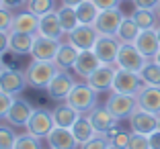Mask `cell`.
<instances>
[{"mask_svg": "<svg viewBox=\"0 0 160 149\" xmlns=\"http://www.w3.org/2000/svg\"><path fill=\"white\" fill-rule=\"evenodd\" d=\"M25 78L27 84L35 90H45L49 86V82L53 80V76L60 72L53 61H43V59H31V63L25 68Z\"/></svg>", "mask_w": 160, "mask_h": 149, "instance_id": "obj_1", "label": "cell"}, {"mask_svg": "<svg viewBox=\"0 0 160 149\" xmlns=\"http://www.w3.org/2000/svg\"><path fill=\"white\" fill-rule=\"evenodd\" d=\"M97 90H92L86 82H76V86L72 88V92L68 94V98L64 102H68L72 108L80 112V114H88L94 106H97Z\"/></svg>", "mask_w": 160, "mask_h": 149, "instance_id": "obj_2", "label": "cell"}, {"mask_svg": "<svg viewBox=\"0 0 160 149\" xmlns=\"http://www.w3.org/2000/svg\"><path fill=\"white\" fill-rule=\"evenodd\" d=\"M53 127H56V123H53V112L47 110V108H35L25 129H27V133H31V135L37 137V139H45V137L52 133Z\"/></svg>", "mask_w": 160, "mask_h": 149, "instance_id": "obj_3", "label": "cell"}, {"mask_svg": "<svg viewBox=\"0 0 160 149\" xmlns=\"http://www.w3.org/2000/svg\"><path fill=\"white\" fill-rule=\"evenodd\" d=\"M146 61L148 59L142 55L140 49H138L133 43H121L115 65H117V68H121V70H129V72L140 74V70L146 65Z\"/></svg>", "mask_w": 160, "mask_h": 149, "instance_id": "obj_4", "label": "cell"}, {"mask_svg": "<svg viewBox=\"0 0 160 149\" xmlns=\"http://www.w3.org/2000/svg\"><path fill=\"white\" fill-rule=\"evenodd\" d=\"M105 106L121 121V119H129V114L138 108V98L132 96V94H121V92H113L111 90Z\"/></svg>", "mask_w": 160, "mask_h": 149, "instance_id": "obj_5", "label": "cell"}, {"mask_svg": "<svg viewBox=\"0 0 160 149\" xmlns=\"http://www.w3.org/2000/svg\"><path fill=\"white\" fill-rule=\"evenodd\" d=\"M76 86V80L70 76V72L66 70H60L56 76H53V80L49 82V86H47V96L52 98V100H56V102H64L68 98V94L72 92V88Z\"/></svg>", "mask_w": 160, "mask_h": 149, "instance_id": "obj_6", "label": "cell"}, {"mask_svg": "<svg viewBox=\"0 0 160 149\" xmlns=\"http://www.w3.org/2000/svg\"><path fill=\"white\" fill-rule=\"evenodd\" d=\"M129 127H132V133H142V135H152L156 129H158V114L150 110H144V108L138 106L136 110L129 114Z\"/></svg>", "mask_w": 160, "mask_h": 149, "instance_id": "obj_7", "label": "cell"}, {"mask_svg": "<svg viewBox=\"0 0 160 149\" xmlns=\"http://www.w3.org/2000/svg\"><path fill=\"white\" fill-rule=\"evenodd\" d=\"M144 86H146V84L142 82L140 74L117 68V72H115V80H113V92H121V94H132V96H138V92H140Z\"/></svg>", "mask_w": 160, "mask_h": 149, "instance_id": "obj_8", "label": "cell"}, {"mask_svg": "<svg viewBox=\"0 0 160 149\" xmlns=\"http://www.w3.org/2000/svg\"><path fill=\"white\" fill-rule=\"evenodd\" d=\"M119 47H121V41H119L117 37H113V35H99V39H97V43H94V47H92V51L97 53L101 63L115 65Z\"/></svg>", "mask_w": 160, "mask_h": 149, "instance_id": "obj_9", "label": "cell"}, {"mask_svg": "<svg viewBox=\"0 0 160 149\" xmlns=\"http://www.w3.org/2000/svg\"><path fill=\"white\" fill-rule=\"evenodd\" d=\"M125 19L123 12L119 10V6L115 8H107V10H101L97 21H94V29L99 31V35H117L119 27H121V21Z\"/></svg>", "mask_w": 160, "mask_h": 149, "instance_id": "obj_10", "label": "cell"}, {"mask_svg": "<svg viewBox=\"0 0 160 149\" xmlns=\"http://www.w3.org/2000/svg\"><path fill=\"white\" fill-rule=\"evenodd\" d=\"M25 88H29L25 72L14 70V68H4V70L0 72V90H2V92L19 96Z\"/></svg>", "mask_w": 160, "mask_h": 149, "instance_id": "obj_11", "label": "cell"}, {"mask_svg": "<svg viewBox=\"0 0 160 149\" xmlns=\"http://www.w3.org/2000/svg\"><path fill=\"white\" fill-rule=\"evenodd\" d=\"M115 72H117V65H107L101 63L88 78L84 80L86 84L90 86L97 92H107V90H113V80H115Z\"/></svg>", "mask_w": 160, "mask_h": 149, "instance_id": "obj_12", "label": "cell"}, {"mask_svg": "<svg viewBox=\"0 0 160 149\" xmlns=\"http://www.w3.org/2000/svg\"><path fill=\"white\" fill-rule=\"evenodd\" d=\"M97 39H99V31L94 29V25H78L74 31L68 33V41L74 47H78L80 51L92 49Z\"/></svg>", "mask_w": 160, "mask_h": 149, "instance_id": "obj_13", "label": "cell"}, {"mask_svg": "<svg viewBox=\"0 0 160 149\" xmlns=\"http://www.w3.org/2000/svg\"><path fill=\"white\" fill-rule=\"evenodd\" d=\"M62 41L52 37H43V35H35L33 39V47H31V53L29 55L33 59H43V61H53L58 49H60Z\"/></svg>", "mask_w": 160, "mask_h": 149, "instance_id": "obj_14", "label": "cell"}, {"mask_svg": "<svg viewBox=\"0 0 160 149\" xmlns=\"http://www.w3.org/2000/svg\"><path fill=\"white\" fill-rule=\"evenodd\" d=\"M33 110L35 108L29 104V100H25V98H14V102H12V106H10V110L6 112L4 121L8 123V125H12L14 129H17V127H27Z\"/></svg>", "mask_w": 160, "mask_h": 149, "instance_id": "obj_15", "label": "cell"}, {"mask_svg": "<svg viewBox=\"0 0 160 149\" xmlns=\"http://www.w3.org/2000/svg\"><path fill=\"white\" fill-rule=\"evenodd\" d=\"M88 119H90V123H92V127H94L97 133H107V131H111L113 127L119 125V119L115 117L105 104L103 106L97 104V106L88 112Z\"/></svg>", "mask_w": 160, "mask_h": 149, "instance_id": "obj_16", "label": "cell"}, {"mask_svg": "<svg viewBox=\"0 0 160 149\" xmlns=\"http://www.w3.org/2000/svg\"><path fill=\"white\" fill-rule=\"evenodd\" d=\"M49 149H78L80 143L76 141L72 129H66V127H53L52 133L45 137Z\"/></svg>", "mask_w": 160, "mask_h": 149, "instance_id": "obj_17", "label": "cell"}, {"mask_svg": "<svg viewBox=\"0 0 160 149\" xmlns=\"http://www.w3.org/2000/svg\"><path fill=\"white\" fill-rule=\"evenodd\" d=\"M133 45L140 49V53L146 59H154L156 53L160 51V41H158V33L156 29H146V31H140L138 39L133 41Z\"/></svg>", "mask_w": 160, "mask_h": 149, "instance_id": "obj_18", "label": "cell"}, {"mask_svg": "<svg viewBox=\"0 0 160 149\" xmlns=\"http://www.w3.org/2000/svg\"><path fill=\"white\" fill-rule=\"evenodd\" d=\"M37 35H43V37H52V39L62 41V37H64L66 33H64V29H62L58 10H52V12L39 16V33Z\"/></svg>", "mask_w": 160, "mask_h": 149, "instance_id": "obj_19", "label": "cell"}, {"mask_svg": "<svg viewBox=\"0 0 160 149\" xmlns=\"http://www.w3.org/2000/svg\"><path fill=\"white\" fill-rule=\"evenodd\" d=\"M101 65V59L97 57V53L92 49H86V51H80L78 57H76V63L72 70L76 72V76H80L82 80H86L90 74H92L97 68Z\"/></svg>", "mask_w": 160, "mask_h": 149, "instance_id": "obj_20", "label": "cell"}, {"mask_svg": "<svg viewBox=\"0 0 160 149\" xmlns=\"http://www.w3.org/2000/svg\"><path fill=\"white\" fill-rule=\"evenodd\" d=\"M10 31L27 33V35H37V33H39V16H35L33 12H29L27 8L21 10V12L14 14Z\"/></svg>", "mask_w": 160, "mask_h": 149, "instance_id": "obj_21", "label": "cell"}, {"mask_svg": "<svg viewBox=\"0 0 160 149\" xmlns=\"http://www.w3.org/2000/svg\"><path fill=\"white\" fill-rule=\"evenodd\" d=\"M138 106L160 114V86H144L138 92Z\"/></svg>", "mask_w": 160, "mask_h": 149, "instance_id": "obj_22", "label": "cell"}, {"mask_svg": "<svg viewBox=\"0 0 160 149\" xmlns=\"http://www.w3.org/2000/svg\"><path fill=\"white\" fill-rule=\"evenodd\" d=\"M33 39H35V35L8 31V51L14 53V55H25V53H31Z\"/></svg>", "mask_w": 160, "mask_h": 149, "instance_id": "obj_23", "label": "cell"}, {"mask_svg": "<svg viewBox=\"0 0 160 149\" xmlns=\"http://www.w3.org/2000/svg\"><path fill=\"white\" fill-rule=\"evenodd\" d=\"M78 53H80L78 47H74L70 41H62L60 49H58L56 57H53V63H56L60 70H70V68H74Z\"/></svg>", "mask_w": 160, "mask_h": 149, "instance_id": "obj_24", "label": "cell"}, {"mask_svg": "<svg viewBox=\"0 0 160 149\" xmlns=\"http://www.w3.org/2000/svg\"><path fill=\"white\" fill-rule=\"evenodd\" d=\"M78 117H80V112L76 108H72L68 102H60L53 108V123H56V127L72 129V125L78 121Z\"/></svg>", "mask_w": 160, "mask_h": 149, "instance_id": "obj_25", "label": "cell"}, {"mask_svg": "<svg viewBox=\"0 0 160 149\" xmlns=\"http://www.w3.org/2000/svg\"><path fill=\"white\" fill-rule=\"evenodd\" d=\"M72 133H74L76 141H78L80 145L86 143L88 139H92V137L97 135V131H94V127H92V123H90L88 114H80L78 121L72 125Z\"/></svg>", "mask_w": 160, "mask_h": 149, "instance_id": "obj_26", "label": "cell"}, {"mask_svg": "<svg viewBox=\"0 0 160 149\" xmlns=\"http://www.w3.org/2000/svg\"><path fill=\"white\" fill-rule=\"evenodd\" d=\"M132 19L136 21V25L146 31V29H156L160 25V19H158V12L156 10H150V8H136L132 12Z\"/></svg>", "mask_w": 160, "mask_h": 149, "instance_id": "obj_27", "label": "cell"}, {"mask_svg": "<svg viewBox=\"0 0 160 149\" xmlns=\"http://www.w3.org/2000/svg\"><path fill=\"white\" fill-rule=\"evenodd\" d=\"M58 16H60V23H62V29H64V33H70V31H74L76 27L80 25V21H78V14H76V8H72V6H66V4H62V6H58Z\"/></svg>", "mask_w": 160, "mask_h": 149, "instance_id": "obj_28", "label": "cell"}, {"mask_svg": "<svg viewBox=\"0 0 160 149\" xmlns=\"http://www.w3.org/2000/svg\"><path fill=\"white\" fill-rule=\"evenodd\" d=\"M99 6L94 4L92 0H84L76 6V14H78V21L80 25H94L97 16H99Z\"/></svg>", "mask_w": 160, "mask_h": 149, "instance_id": "obj_29", "label": "cell"}, {"mask_svg": "<svg viewBox=\"0 0 160 149\" xmlns=\"http://www.w3.org/2000/svg\"><path fill=\"white\" fill-rule=\"evenodd\" d=\"M140 31L142 29L136 25V21H133L132 16H129V19L125 16V19L121 21V27H119V31H117L115 37H117L121 43H133L138 39V35H140Z\"/></svg>", "mask_w": 160, "mask_h": 149, "instance_id": "obj_30", "label": "cell"}, {"mask_svg": "<svg viewBox=\"0 0 160 149\" xmlns=\"http://www.w3.org/2000/svg\"><path fill=\"white\" fill-rule=\"evenodd\" d=\"M140 78L146 86H160V65L154 59H148L140 70Z\"/></svg>", "mask_w": 160, "mask_h": 149, "instance_id": "obj_31", "label": "cell"}, {"mask_svg": "<svg viewBox=\"0 0 160 149\" xmlns=\"http://www.w3.org/2000/svg\"><path fill=\"white\" fill-rule=\"evenodd\" d=\"M17 141L14 127L8 125L6 121H0V149H12Z\"/></svg>", "mask_w": 160, "mask_h": 149, "instance_id": "obj_32", "label": "cell"}, {"mask_svg": "<svg viewBox=\"0 0 160 149\" xmlns=\"http://www.w3.org/2000/svg\"><path fill=\"white\" fill-rule=\"evenodd\" d=\"M25 8L33 12L35 16H43V14L56 10V0H29Z\"/></svg>", "mask_w": 160, "mask_h": 149, "instance_id": "obj_33", "label": "cell"}, {"mask_svg": "<svg viewBox=\"0 0 160 149\" xmlns=\"http://www.w3.org/2000/svg\"><path fill=\"white\" fill-rule=\"evenodd\" d=\"M12 149H41V139L33 137L31 133H25V135H17Z\"/></svg>", "mask_w": 160, "mask_h": 149, "instance_id": "obj_34", "label": "cell"}, {"mask_svg": "<svg viewBox=\"0 0 160 149\" xmlns=\"http://www.w3.org/2000/svg\"><path fill=\"white\" fill-rule=\"evenodd\" d=\"M109 145H111V139L107 137V133H97L92 139L80 145V149H109Z\"/></svg>", "mask_w": 160, "mask_h": 149, "instance_id": "obj_35", "label": "cell"}, {"mask_svg": "<svg viewBox=\"0 0 160 149\" xmlns=\"http://www.w3.org/2000/svg\"><path fill=\"white\" fill-rule=\"evenodd\" d=\"M127 149H150V139H148V135H142V133H132Z\"/></svg>", "mask_w": 160, "mask_h": 149, "instance_id": "obj_36", "label": "cell"}, {"mask_svg": "<svg viewBox=\"0 0 160 149\" xmlns=\"http://www.w3.org/2000/svg\"><path fill=\"white\" fill-rule=\"evenodd\" d=\"M14 98H17V96L6 94V92H2V90H0V121H4L6 112L10 110V106H12V102H14Z\"/></svg>", "mask_w": 160, "mask_h": 149, "instance_id": "obj_37", "label": "cell"}, {"mask_svg": "<svg viewBox=\"0 0 160 149\" xmlns=\"http://www.w3.org/2000/svg\"><path fill=\"white\" fill-rule=\"evenodd\" d=\"M12 19H14L12 10L6 8V6H0V31H10Z\"/></svg>", "mask_w": 160, "mask_h": 149, "instance_id": "obj_38", "label": "cell"}, {"mask_svg": "<svg viewBox=\"0 0 160 149\" xmlns=\"http://www.w3.org/2000/svg\"><path fill=\"white\" fill-rule=\"evenodd\" d=\"M129 137H132V133H127V131H121V129H119L117 133L111 137V145L121 147V149H127V145H129Z\"/></svg>", "mask_w": 160, "mask_h": 149, "instance_id": "obj_39", "label": "cell"}, {"mask_svg": "<svg viewBox=\"0 0 160 149\" xmlns=\"http://www.w3.org/2000/svg\"><path fill=\"white\" fill-rule=\"evenodd\" d=\"M136 8H150V10H156L160 4V0H133Z\"/></svg>", "mask_w": 160, "mask_h": 149, "instance_id": "obj_40", "label": "cell"}, {"mask_svg": "<svg viewBox=\"0 0 160 149\" xmlns=\"http://www.w3.org/2000/svg\"><path fill=\"white\" fill-rule=\"evenodd\" d=\"M27 2L29 0H2V6H6L10 10H19V8H25Z\"/></svg>", "mask_w": 160, "mask_h": 149, "instance_id": "obj_41", "label": "cell"}, {"mask_svg": "<svg viewBox=\"0 0 160 149\" xmlns=\"http://www.w3.org/2000/svg\"><path fill=\"white\" fill-rule=\"evenodd\" d=\"M92 2L99 6V10H107V8H115V6H119L121 0H92Z\"/></svg>", "mask_w": 160, "mask_h": 149, "instance_id": "obj_42", "label": "cell"}, {"mask_svg": "<svg viewBox=\"0 0 160 149\" xmlns=\"http://www.w3.org/2000/svg\"><path fill=\"white\" fill-rule=\"evenodd\" d=\"M8 51V31H0V55Z\"/></svg>", "mask_w": 160, "mask_h": 149, "instance_id": "obj_43", "label": "cell"}, {"mask_svg": "<svg viewBox=\"0 0 160 149\" xmlns=\"http://www.w3.org/2000/svg\"><path fill=\"white\" fill-rule=\"evenodd\" d=\"M150 139V149H160V129H156L152 135H148Z\"/></svg>", "mask_w": 160, "mask_h": 149, "instance_id": "obj_44", "label": "cell"}, {"mask_svg": "<svg viewBox=\"0 0 160 149\" xmlns=\"http://www.w3.org/2000/svg\"><path fill=\"white\" fill-rule=\"evenodd\" d=\"M80 2H84V0H62V4H66V6H72V8H76V6H78Z\"/></svg>", "mask_w": 160, "mask_h": 149, "instance_id": "obj_45", "label": "cell"}, {"mask_svg": "<svg viewBox=\"0 0 160 149\" xmlns=\"http://www.w3.org/2000/svg\"><path fill=\"white\" fill-rule=\"evenodd\" d=\"M4 68H6V65H4V61H2V55H0V72L4 70Z\"/></svg>", "mask_w": 160, "mask_h": 149, "instance_id": "obj_46", "label": "cell"}, {"mask_svg": "<svg viewBox=\"0 0 160 149\" xmlns=\"http://www.w3.org/2000/svg\"><path fill=\"white\" fill-rule=\"evenodd\" d=\"M154 61H156V63H158V65H160V51H158V53H156V57H154Z\"/></svg>", "mask_w": 160, "mask_h": 149, "instance_id": "obj_47", "label": "cell"}, {"mask_svg": "<svg viewBox=\"0 0 160 149\" xmlns=\"http://www.w3.org/2000/svg\"><path fill=\"white\" fill-rule=\"evenodd\" d=\"M156 33H158V41H160V25L156 27Z\"/></svg>", "mask_w": 160, "mask_h": 149, "instance_id": "obj_48", "label": "cell"}, {"mask_svg": "<svg viewBox=\"0 0 160 149\" xmlns=\"http://www.w3.org/2000/svg\"><path fill=\"white\" fill-rule=\"evenodd\" d=\"M109 149H121V147H115V145H109Z\"/></svg>", "mask_w": 160, "mask_h": 149, "instance_id": "obj_49", "label": "cell"}, {"mask_svg": "<svg viewBox=\"0 0 160 149\" xmlns=\"http://www.w3.org/2000/svg\"><path fill=\"white\" fill-rule=\"evenodd\" d=\"M156 12H158V19H160V4H158V8H156Z\"/></svg>", "mask_w": 160, "mask_h": 149, "instance_id": "obj_50", "label": "cell"}, {"mask_svg": "<svg viewBox=\"0 0 160 149\" xmlns=\"http://www.w3.org/2000/svg\"><path fill=\"white\" fill-rule=\"evenodd\" d=\"M158 119H160V114H158ZM158 129H160V123H158Z\"/></svg>", "mask_w": 160, "mask_h": 149, "instance_id": "obj_51", "label": "cell"}, {"mask_svg": "<svg viewBox=\"0 0 160 149\" xmlns=\"http://www.w3.org/2000/svg\"><path fill=\"white\" fill-rule=\"evenodd\" d=\"M0 6H2V0H0Z\"/></svg>", "mask_w": 160, "mask_h": 149, "instance_id": "obj_52", "label": "cell"}]
</instances>
